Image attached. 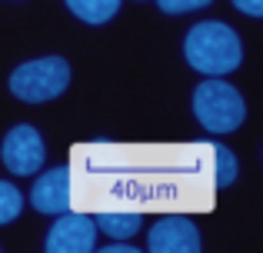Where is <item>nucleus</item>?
<instances>
[{"mask_svg": "<svg viewBox=\"0 0 263 253\" xmlns=\"http://www.w3.org/2000/svg\"><path fill=\"white\" fill-rule=\"evenodd\" d=\"M183 57L193 70L206 73V77H223L240 67L243 47L233 27L220 24V20H203V24L190 27L183 40Z\"/></svg>", "mask_w": 263, "mask_h": 253, "instance_id": "obj_1", "label": "nucleus"}, {"mask_svg": "<svg viewBox=\"0 0 263 253\" xmlns=\"http://www.w3.org/2000/svg\"><path fill=\"white\" fill-rule=\"evenodd\" d=\"M193 113L213 133H233L247 117V104L237 93V87L210 77L193 90Z\"/></svg>", "mask_w": 263, "mask_h": 253, "instance_id": "obj_2", "label": "nucleus"}, {"mask_svg": "<svg viewBox=\"0 0 263 253\" xmlns=\"http://www.w3.org/2000/svg\"><path fill=\"white\" fill-rule=\"evenodd\" d=\"M67 84H70V64L64 57H40L10 73V90L24 104H47L60 97Z\"/></svg>", "mask_w": 263, "mask_h": 253, "instance_id": "obj_3", "label": "nucleus"}, {"mask_svg": "<svg viewBox=\"0 0 263 253\" xmlns=\"http://www.w3.org/2000/svg\"><path fill=\"white\" fill-rule=\"evenodd\" d=\"M60 220L47 233L50 253H90L97 247V223L87 213H57Z\"/></svg>", "mask_w": 263, "mask_h": 253, "instance_id": "obj_4", "label": "nucleus"}, {"mask_svg": "<svg viewBox=\"0 0 263 253\" xmlns=\"http://www.w3.org/2000/svg\"><path fill=\"white\" fill-rule=\"evenodd\" d=\"M0 153H4V163L10 173H20V177L37 173L40 163H44V140L30 124H20L4 137Z\"/></svg>", "mask_w": 263, "mask_h": 253, "instance_id": "obj_5", "label": "nucleus"}, {"mask_svg": "<svg viewBox=\"0 0 263 253\" xmlns=\"http://www.w3.org/2000/svg\"><path fill=\"white\" fill-rule=\"evenodd\" d=\"M30 203H33V210L53 213V217L70 210V203H73V173H70V167H50L47 173H40L37 183H33V190H30Z\"/></svg>", "mask_w": 263, "mask_h": 253, "instance_id": "obj_6", "label": "nucleus"}, {"mask_svg": "<svg viewBox=\"0 0 263 253\" xmlns=\"http://www.w3.org/2000/svg\"><path fill=\"white\" fill-rule=\"evenodd\" d=\"M200 230L186 217H163L150 230L147 250L150 253H200Z\"/></svg>", "mask_w": 263, "mask_h": 253, "instance_id": "obj_7", "label": "nucleus"}, {"mask_svg": "<svg viewBox=\"0 0 263 253\" xmlns=\"http://www.w3.org/2000/svg\"><path fill=\"white\" fill-rule=\"evenodd\" d=\"M93 223H97V227H100L107 237L127 240V237H134L137 230H140L143 217H140V210H97Z\"/></svg>", "mask_w": 263, "mask_h": 253, "instance_id": "obj_8", "label": "nucleus"}, {"mask_svg": "<svg viewBox=\"0 0 263 253\" xmlns=\"http://www.w3.org/2000/svg\"><path fill=\"white\" fill-rule=\"evenodd\" d=\"M67 7H70L84 24H107V20L120 10V0H67Z\"/></svg>", "mask_w": 263, "mask_h": 253, "instance_id": "obj_9", "label": "nucleus"}, {"mask_svg": "<svg viewBox=\"0 0 263 253\" xmlns=\"http://www.w3.org/2000/svg\"><path fill=\"white\" fill-rule=\"evenodd\" d=\"M210 153L217 160V187H230L237 180V157L223 147V143H210Z\"/></svg>", "mask_w": 263, "mask_h": 253, "instance_id": "obj_10", "label": "nucleus"}, {"mask_svg": "<svg viewBox=\"0 0 263 253\" xmlns=\"http://www.w3.org/2000/svg\"><path fill=\"white\" fill-rule=\"evenodd\" d=\"M20 210H24V197H20V190L13 187V183L0 180V223H10Z\"/></svg>", "mask_w": 263, "mask_h": 253, "instance_id": "obj_11", "label": "nucleus"}, {"mask_svg": "<svg viewBox=\"0 0 263 253\" xmlns=\"http://www.w3.org/2000/svg\"><path fill=\"white\" fill-rule=\"evenodd\" d=\"M163 13H186V10H197V7H206L210 0H157Z\"/></svg>", "mask_w": 263, "mask_h": 253, "instance_id": "obj_12", "label": "nucleus"}, {"mask_svg": "<svg viewBox=\"0 0 263 253\" xmlns=\"http://www.w3.org/2000/svg\"><path fill=\"white\" fill-rule=\"evenodd\" d=\"M233 7L250 13V17H263V0H233Z\"/></svg>", "mask_w": 263, "mask_h": 253, "instance_id": "obj_13", "label": "nucleus"}, {"mask_svg": "<svg viewBox=\"0 0 263 253\" xmlns=\"http://www.w3.org/2000/svg\"><path fill=\"white\" fill-rule=\"evenodd\" d=\"M107 253H137L134 250V243H127V240H117V243H110V247H103Z\"/></svg>", "mask_w": 263, "mask_h": 253, "instance_id": "obj_14", "label": "nucleus"}]
</instances>
